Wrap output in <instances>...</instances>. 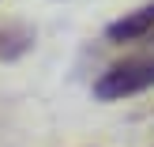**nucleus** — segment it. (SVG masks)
<instances>
[{
  "mask_svg": "<svg viewBox=\"0 0 154 147\" xmlns=\"http://www.w3.org/2000/svg\"><path fill=\"white\" fill-rule=\"evenodd\" d=\"M154 87V53H135V57H124L117 64H109L94 83V94L102 102H117V98H132L139 91Z\"/></svg>",
  "mask_w": 154,
  "mask_h": 147,
  "instance_id": "1",
  "label": "nucleus"
},
{
  "mask_svg": "<svg viewBox=\"0 0 154 147\" xmlns=\"http://www.w3.org/2000/svg\"><path fill=\"white\" fill-rule=\"evenodd\" d=\"M105 34L113 42H154V0L128 11V15H120L117 23H109Z\"/></svg>",
  "mask_w": 154,
  "mask_h": 147,
  "instance_id": "2",
  "label": "nucleus"
},
{
  "mask_svg": "<svg viewBox=\"0 0 154 147\" xmlns=\"http://www.w3.org/2000/svg\"><path fill=\"white\" fill-rule=\"evenodd\" d=\"M34 45V34L15 23H0V60H15Z\"/></svg>",
  "mask_w": 154,
  "mask_h": 147,
  "instance_id": "3",
  "label": "nucleus"
}]
</instances>
